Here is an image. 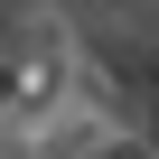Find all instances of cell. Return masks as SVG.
Listing matches in <instances>:
<instances>
[{"mask_svg": "<svg viewBox=\"0 0 159 159\" xmlns=\"http://www.w3.org/2000/svg\"><path fill=\"white\" fill-rule=\"evenodd\" d=\"M103 159H150V150H140V140H103Z\"/></svg>", "mask_w": 159, "mask_h": 159, "instance_id": "obj_1", "label": "cell"}]
</instances>
